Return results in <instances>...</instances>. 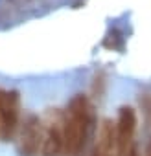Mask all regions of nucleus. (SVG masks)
<instances>
[{
    "instance_id": "f257e3e1",
    "label": "nucleus",
    "mask_w": 151,
    "mask_h": 156,
    "mask_svg": "<svg viewBox=\"0 0 151 156\" xmlns=\"http://www.w3.org/2000/svg\"><path fill=\"white\" fill-rule=\"evenodd\" d=\"M63 156H79L94 123V110L87 96L76 94L63 114Z\"/></svg>"
},
{
    "instance_id": "f03ea898",
    "label": "nucleus",
    "mask_w": 151,
    "mask_h": 156,
    "mask_svg": "<svg viewBox=\"0 0 151 156\" xmlns=\"http://www.w3.org/2000/svg\"><path fill=\"white\" fill-rule=\"evenodd\" d=\"M20 123V96L17 90L0 88V140L9 141Z\"/></svg>"
},
{
    "instance_id": "7ed1b4c3",
    "label": "nucleus",
    "mask_w": 151,
    "mask_h": 156,
    "mask_svg": "<svg viewBox=\"0 0 151 156\" xmlns=\"http://www.w3.org/2000/svg\"><path fill=\"white\" fill-rule=\"evenodd\" d=\"M44 123L39 116L28 114L22 121L19 134V154L20 156H41Z\"/></svg>"
},
{
    "instance_id": "20e7f679",
    "label": "nucleus",
    "mask_w": 151,
    "mask_h": 156,
    "mask_svg": "<svg viewBox=\"0 0 151 156\" xmlns=\"http://www.w3.org/2000/svg\"><path fill=\"white\" fill-rule=\"evenodd\" d=\"M134 132H136V110L133 107H120L118 119L114 123V136H116V156H127L131 147L134 145Z\"/></svg>"
},
{
    "instance_id": "39448f33",
    "label": "nucleus",
    "mask_w": 151,
    "mask_h": 156,
    "mask_svg": "<svg viewBox=\"0 0 151 156\" xmlns=\"http://www.w3.org/2000/svg\"><path fill=\"white\" fill-rule=\"evenodd\" d=\"M63 114L44 125L41 156H63Z\"/></svg>"
},
{
    "instance_id": "423d86ee",
    "label": "nucleus",
    "mask_w": 151,
    "mask_h": 156,
    "mask_svg": "<svg viewBox=\"0 0 151 156\" xmlns=\"http://www.w3.org/2000/svg\"><path fill=\"white\" fill-rule=\"evenodd\" d=\"M89 156H116V136H114V121L105 118L100 123L96 143Z\"/></svg>"
},
{
    "instance_id": "0eeeda50",
    "label": "nucleus",
    "mask_w": 151,
    "mask_h": 156,
    "mask_svg": "<svg viewBox=\"0 0 151 156\" xmlns=\"http://www.w3.org/2000/svg\"><path fill=\"white\" fill-rule=\"evenodd\" d=\"M127 156H140V154H138V147H136V145H133V147H131V151L127 152Z\"/></svg>"
},
{
    "instance_id": "6e6552de",
    "label": "nucleus",
    "mask_w": 151,
    "mask_h": 156,
    "mask_svg": "<svg viewBox=\"0 0 151 156\" xmlns=\"http://www.w3.org/2000/svg\"><path fill=\"white\" fill-rule=\"evenodd\" d=\"M145 156H151V140H149V143H147V151H145Z\"/></svg>"
}]
</instances>
